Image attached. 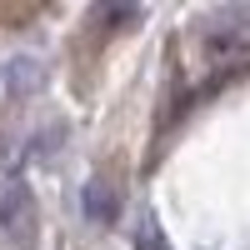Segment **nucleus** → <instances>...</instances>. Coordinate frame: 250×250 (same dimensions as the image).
<instances>
[{
    "label": "nucleus",
    "instance_id": "nucleus-3",
    "mask_svg": "<svg viewBox=\"0 0 250 250\" xmlns=\"http://www.w3.org/2000/svg\"><path fill=\"white\" fill-rule=\"evenodd\" d=\"M80 210H85L90 225H115V215H120L115 190H110L105 180H90V185H85V195H80Z\"/></svg>",
    "mask_w": 250,
    "mask_h": 250
},
{
    "label": "nucleus",
    "instance_id": "nucleus-4",
    "mask_svg": "<svg viewBox=\"0 0 250 250\" xmlns=\"http://www.w3.org/2000/svg\"><path fill=\"white\" fill-rule=\"evenodd\" d=\"M95 15L105 20V25H135V20H140V5H100Z\"/></svg>",
    "mask_w": 250,
    "mask_h": 250
},
{
    "label": "nucleus",
    "instance_id": "nucleus-1",
    "mask_svg": "<svg viewBox=\"0 0 250 250\" xmlns=\"http://www.w3.org/2000/svg\"><path fill=\"white\" fill-rule=\"evenodd\" d=\"M35 225H40L35 190L25 180H10L5 190H0V235H5L15 250H35Z\"/></svg>",
    "mask_w": 250,
    "mask_h": 250
},
{
    "label": "nucleus",
    "instance_id": "nucleus-2",
    "mask_svg": "<svg viewBox=\"0 0 250 250\" xmlns=\"http://www.w3.org/2000/svg\"><path fill=\"white\" fill-rule=\"evenodd\" d=\"M205 55H240L250 45V5H215L200 20Z\"/></svg>",
    "mask_w": 250,
    "mask_h": 250
}]
</instances>
